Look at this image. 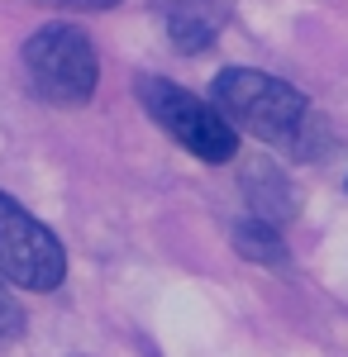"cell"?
Instances as JSON below:
<instances>
[{
	"label": "cell",
	"mask_w": 348,
	"mask_h": 357,
	"mask_svg": "<svg viewBox=\"0 0 348 357\" xmlns=\"http://www.w3.org/2000/svg\"><path fill=\"white\" fill-rule=\"evenodd\" d=\"M234 248L258 267H291V252L282 243V229L268 220H243L234 224Z\"/></svg>",
	"instance_id": "7"
},
{
	"label": "cell",
	"mask_w": 348,
	"mask_h": 357,
	"mask_svg": "<svg viewBox=\"0 0 348 357\" xmlns=\"http://www.w3.org/2000/svg\"><path fill=\"white\" fill-rule=\"evenodd\" d=\"M24 72L38 100L77 110L101 86V57L77 24H43L24 43Z\"/></svg>",
	"instance_id": "2"
},
{
	"label": "cell",
	"mask_w": 348,
	"mask_h": 357,
	"mask_svg": "<svg viewBox=\"0 0 348 357\" xmlns=\"http://www.w3.org/2000/svg\"><path fill=\"white\" fill-rule=\"evenodd\" d=\"M29 329V319H24V305L10 296V286L0 281V343H15L20 333Z\"/></svg>",
	"instance_id": "8"
},
{
	"label": "cell",
	"mask_w": 348,
	"mask_h": 357,
	"mask_svg": "<svg viewBox=\"0 0 348 357\" xmlns=\"http://www.w3.org/2000/svg\"><path fill=\"white\" fill-rule=\"evenodd\" d=\"M67 276V248L38 215L0 191V281L24 291H57Z\"/></svg>",
	"instance_id": "4"
},
{
	"label": "cell",
	"mask_w": 348,
	"mask_h": 357,
	"mask_svg": "<svg viewBox=\"0 0 348 357\" xmlns=\"http://www.w3.org/2000/svg\"><path fill=\"white\" fill-rule=\"evenodd\" d=\"M134 96H138V105L148 110V119H153L158 129H167L191 158L215 162V167L239 158V129L215 110L210 100L182 91V86L167 82V77H138Z\"/></svg>",
	"instance_id": "3"
},
{
	"label": "cell",
	"mask_w": 348,
	"mask_h": 357,
	"mask_svg": "<svg viewBox=\"0 0 348 357\" xmlns=\"http://www.w3.org/2000/svg\"><path fill=\"white\" fill-rule=\"evenodd\" d=\"M224 20H229V10L215 0H182L167 10V33L182 53H205L215 43V33L224 29Z\"/></svg>",
	"instance_id": "6"
},
{
	"label": "cell",
	"mask_w": 348,
	"mask_h": 357,
	"mask_svg": "<svg viewBox=\"0 0 348 357\" xmlns=\"http://www.w3.org/2000/svg\"><path fill=\"white\" fill-rule=\"evenodd\" d=\"M77 357H81V353H77Z\"/></svg>",
	"instance_id": "10"
},
{
	"label": "cell",
	"mask_w": 348,
	"mask_h": 357,
	"mask_svg": "<svg viewBox=\"0 0 348 357\" xmlns=\"http://www.w3.org/2000/svg\"><path fill=\"white\" fill-rule=\"evenodd\" d=\"M210 105L234 129L253 134L263 148H277L287 158H320V114L310 105L305 91H296L291 82L258 72V67H224L210 82Z\"/></svg>",
	"instance_id": "1"
},
{
	"label": "cell",
	"mask_w": 348,
	"mask_h": 357,
	"mask_svg": "<svg viewBox=\"0 0 348 357\" xmlns=\"http://www.w3.org/2000/svg\"><path fill=\"white\" fill-rule=\"evenodd\" d=\"M243 191H248L253 215H258V220H268V224H277V229L296 215V186L282 176V167H272L268 158L243 167Z\"/></svg>",
	"instance_id": "5"
},
{
	"label": "cell",
	"mask_w": 348,
	"mask_h": 357,
	"mask_svg": "<svg viewBox=\"0 0 348 357\" xmlns=\"http://www.w3.org/2000/svg\"><path fill=\"white\" fill-rule=\"evenodd\" d=\"M34 5H48V10H81V15H96V10H115L119 0H34Z\"/></svg>",
	"instance_id": "9"
}]
</instances>
